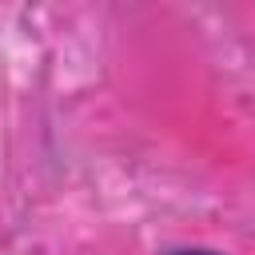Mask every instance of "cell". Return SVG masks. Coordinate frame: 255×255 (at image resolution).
Listing matches in <instances>:
<instances>
[{
  "instance_id": "cell-1",
  "label": "cell",
  "mask_w": 255,
  "mask_h": 255,
  "mask_svg": "<svg viewBox=\"0 0 255 255\" xmlns=\"http://www.w3.org/2000/svg\"><path fill=\"white\" fill-rule=\"evenodd\" d=\"M167 255H223V251H211V247H171Z\"/></svg>"
}]
</instances>
